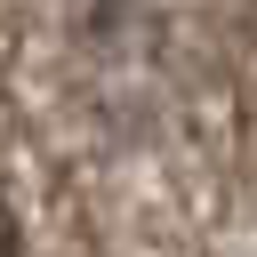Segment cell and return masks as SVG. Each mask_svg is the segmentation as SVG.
<instances>
[{
  "label": "cell",
  "mask_w": 257,
  "mask_h": 257,
  "mask_svg": "<svg viewBox=\"0 0 257 257\" xmlns=\"http://www.w3.org/2000/svg\"><path fill=\"white\" fill-rule=\"evenodd\" d=\"M0 257H16V217H8V201H0Z\"/></svg>",
  "instance_id": "obj_1"
}]
</instances>
